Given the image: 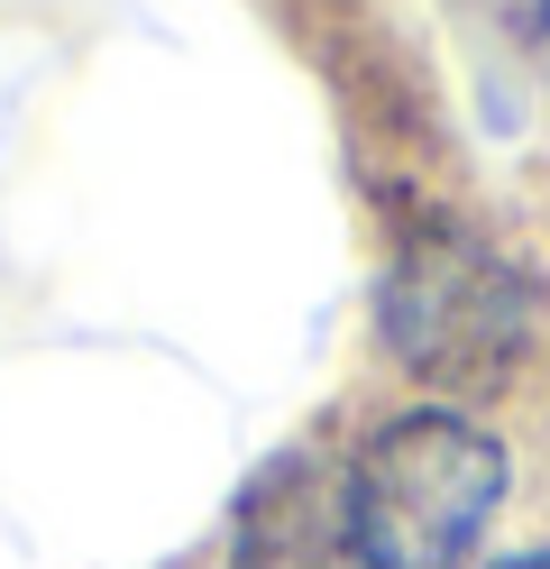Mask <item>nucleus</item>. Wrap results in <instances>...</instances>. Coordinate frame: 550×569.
<instances>
[{
    "label": "nucleus",
    "mask_w": 550,
    "mask_h": 569,
    "mask_svg": "<svg viewBox=\"0 0 550 569\" xmlns=\"http://www.w3.org/2000/svg\"><path fill=\"white\" fill-rule=\"evenodd\" d=\"M532 276L477 239H413L377 284V331L431 386H504L532 349Z\"/></svg>",
    "instance_id": "f03ea898"
},
{
    "label": "nucleus",
    "mask_w": 550,
    "mask_h": 569,
    "mask_svg": "<svg viewBox=\"0 0 550 569\" xmlns=\"http://www.w3.org/2000/svg\"><path fill=\"white\" fill-rule=\"evenodd\" d=\"M230 569H358L349 515H340V469H321L312 450L276 459V469L239 496Z\"/></svg>",
    "instance_id": "7ed1b4c3"
},
{
    "label": "nucleus",
    "mask_w": 550,
    "mask_h": 569,
    "mask_svg": "<svg viewBox=\"0 0 550 569\" xmlns=\"http://www.w3.org/2000/svg\"><path fill=\"white\" fill-rule=\"evenodd\" d=\"M496 569H550V551H513V560H496Z\"/></svg>",
    "instance_id": "20e7f679"
},
{
    "label": "nucleus",
    "mask_w": 550,
    "mask_h": 569,
    "mask_svg": "<svg viewBox=\"0 0 550 569\" xmlns=\"http://www.w3.org/2000/svg\"><path fill=\"white\" fill-rule=\"evenodd\" d=\"M504 441L459 405H413L377 422L340 469L358 569H468L504 506Z\"/></svg>",
    "instance_id": "f257e3e1"
}]
</instances>
